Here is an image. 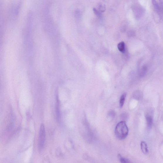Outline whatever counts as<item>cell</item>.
I'll return each mask as SVG.
<instances>
[{"label": "cell", "mask_w": 163, "mask_h": 163, "mask_svg": "<svg viewBox=\"0 0 163 163\" xmlns=\"http://www.w3.org/2000/svg\"><path fill=\"white\" fill-rule=\"evenodd\" d=\"M117 137L120 140H123L127 137L128 133V129L125 122L122 121L117 125L115 130Z\"/></svg>", "instance_id": "1"}, {"label": "cell", "mask_w": 163, "mask_h": 163, "mask_svg": "<svg viewBox=\"0 0 163 163\" xmlns=\"http://www.w3.org/2000/svg\"><path fill=\"white\" fill-rule=\"evenodd\" d=\"M46 139V133L45 128L43 124L41 125L40 128L39 138V148L40 151H42L45 146Z\"/></svg>", "instance_id": "2"}, {"label": "cell", "mask_w": 163, "mask_h": 163, "mask_svg": "<svg viewBox=\"0 0 163 163\" xmlns=\"http://www.w3.org/2000/svg\"><path fill=\"white\" fill-rule=\"evenodd\" d=\"M55 112H56L57 119L58 121H60V102L58 98L57 99L56 106H55Z\"/></svg>", "instance_id": "3"}, {"label": "cell", "mask_w": 163, "mask_h": 163, "mask_svg": "<svg viewBox=\"0 0 163 163\" xmlns=\"http://www.w3.org/2000/svg\"><path fill=\"white\" fill-rule=\"evenodd\" d=\"M146 119L147 127L150 128L153 125V117L150 114H148L146 116Z\"/></svg>", "instance_id": "4"}, {"label": "cell", "mask_w": 163, "mask_h": 163, "mask_svg": "<svg viewBox=\"0 0 163 163\" xmlns=\"http://www.w3.org/2000/svg\"><path fill=\"white\" fill-rule=\"evenodd\" d=\"M141 148L142 152L145 154L149 153V150L148 149L146 143L144 141H142L140 143Z\"/></svg>", "instance_id": "5"}, {"label": "cell", "mask_w": 163, "mask_h": 163, "mask_svg": "<svg viewBox=\"0 0 163 163\" xmlns=\"http://www.w3.org/2000/svg\"><path fill=\"white\" fill-rule=\"evenodd\" d=\"M118 49L122 53L125 52V44L123 42L120 43L118 44Z\"/></svg>", "instance_id": "6"}, {"label": "cell", "mask_w": 163, "mask_h": 163, "mask_svg": "<svg viewBox=\"0 0 163 163\" xmlns=\"http://www.w3.org/2000/svg\"><path fill=\"white\" fill-rule=\"evenodd\" d=\"M127 94L125 93L122 94L121 96L120 101V105L121 107H123L125 100Z\"/></svg>", "instance_id": "7"}, {"label": "cell", "mask_w": 163, "mask_h": 163, "mask_svg": "<svg viewBox=\"0 0 163 163\" xmlns=\"http://www.w3.org/2000/svg\"><path fill=\"white\" fill-rule=\"evenodd\" d=\"M152 2L155 10H156L157 12H159L160 10V7L156 0H152Z\"/></svg>", "instance_id": "8"}, {"label": "cell", "mask_w": 163, "mask_h": 163, "mask_svg": "<svg viewBox=\"0 0 163 163\" xmlns=\"http://www.w3.org/2000/svg\"><path fill=\"white\" fill-rule=\"evenodd\" d=\"M118 156L120 162L121 163H129L130 162L128 159L122 157L120 154H118Z\"/></svg>", "instance_id": "9"}, {"label": "cell", "mask_w": 163, "mask_h": 163, "mask_svg": "<svg viewBox=\"0 0 163 163\" xmlns=\"http://www.w3.org/2000/svg\"><path fill=\"white\" fill-rule=\"evenodd\" d=\"M94 10L96 15L98 16L99 17H101V14L99 12H98L96 9H94Z\"/></svg>", "instance_id": "10"}, {"label": "cell", "mask_w": 163, "mask_h": 163, "mask_svg": "<svg viewBox=\"0 0 163 163\" xmlns=\"http://www.w3.org/2000/svg\"><path fill=\"white\" fill-rule=\"evenodd\" d=\"M160 1L162 3V4H163V0H160Z\"/></svg>", "instance_id": "11"}]
</instances>
